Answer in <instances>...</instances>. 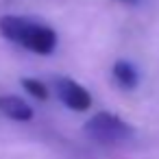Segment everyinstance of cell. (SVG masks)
<instances>
[{
  "label": "cell",
  "instance_id": "obj_1",
  "mask_svg": "<svg viewBox=\"0 0 159 159\" xmlns=\"http://www.w3.org/2000/svg\"><path fill=\"white\" fill-rule=\"evenodd\" d=\"M0 35L35 55H50L57 48V33L50 26L22 16L0 18Z\"/></svg>",
  "mask_w": 159,
  "mask_h": 159
},
{
  "label": "cell",
  "instance_id": "obj_6",
  "mask_svg": "<svg viewBox=\"0 0 159 159\" xmlns=\"http://www.w3.org/2000/svg\"><path fill=\"white\" fill-rule=\"evenodd\" d=\"M22 87H24L33 98H37V100H46V98H48V87H46L42 81H37V79H22Z\"/></svg>",
  "mask_w": 159,
  "mask_h": 159
},
{
  "label": "cell",
  "instance_id": "obj_2",
  "mask_svg": "<svg viewBox=\"0 0 159 159\" xmlns=\"http://www.w3.org/2000/svg\"><path fill=\"white\" fill-rule=\"evenodd\" d=\"M85 135L98 144L118 146V144L131 142L135 135V129L129 122H124L122 118H118L116 113L98 111L85 122Z\"/></svg>",
  "mask_w": 159,
  "mask_h": 159
},
{
  "label": "cell",
  "instance_id": "obj_7",
  "mask_svg": "<svg viewBox=\"0 0 159 159\" xmlns=\"http://www.w3.org/2000/svg\"><path fill=\"white\" fill-rule=\"evenodd\" d=\"M116 2H122V5H131V7H135V5L142 2V0H116Z\"/></svg>",
  "mask_w": 159,
  "mask_h": 159
},
{
  "label": "cell",
  "instance_id": "obj_4",
  "mask_svg": "<svg viewBox=\"0 0 159 159\" xmlns=\"http://www.w3.org/2000/svg\"><path fill=\"white\" fill-rule=\"evenodd\" d=\"M0 113L16 120V122H29L33 118V107L26 100H22L20 96H9V94L5 96L2 94L0 96Z\"/></svg>",
  "mask_w": 159,
  "mask_h": 159
},
{
  "label": "cell",
  "instance_id": "obj_5",
  "mask_svg": "<svg viewBox=\"0 0 159 159\" xmlns=\"http://www.w3.org/2000/svg\"><path fill=\"white\" fill-rule=\"evenodd\" d=\"M113 79L122 89H135L139 85V72L126 59H120L113 63Z\"/></svg>",
  "mask_w": 159,
  "mask_h": 159
},
{
  "label": "cell",
  "instance_id": "obj_3",
  "mask_svg": "<svg viewBox=\"0 0 159 159\" xmlns=\"http://www.w3.org/2000/svg\"><path fill=\"white\" fill-rule=\"evenodd\" d=\"M55 89H57L59 100H61L66 107L74 109V111H87V109L92 107V96H89V92H87L81 83H76L74 79H68V76L57 79V81H55Z\"/></svg>",
  "mask_w": 159,
  "mask_h": 159
}]
</instances>
